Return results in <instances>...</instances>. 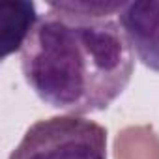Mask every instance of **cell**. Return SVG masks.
<instances>
[{
	"instance_id": "4",
	"label": "cell",
	"mask_w": 159,
	"mask_h": 159,
	"mask_svg": "<svg viewBox=\"0 0 159 159\" xmlns=\"http://www.w3.org/2000/svg\"><path fill=\"white\" fill-rule=\"evenodd\" d=\"M38 21L36 6L32 2H2L0 4V45L2 58L23 49L30 30Z\"/></svg>"
},
{
	"instance_id": "3",
	"label": "cell",
	"mask_w": 159,
	"mask_h": 159,
	"mask_svg": "<svg viewBox=\"0 0 159 159\" xmlns=\"http://www.w3.org/2000/svg\"><path fill=\"white\" fill-rule=\"evenodd\" d=\"M118 17L135 56L159 73V0L125 2Z\"/></svg>"
},
{
	"instance_id": "5",
	"label": "cell",
	"mask_w": 159,
	"mask_h": 159,
	"mask_svg": "<svg viewBox=\"0 0 159 159\" xmlns=\"http://www.w3.org/2000/svg\"><path fill=\"white\" fill-rule=\"evenodd\" d=\"M114 159H159V135L150 125H129L114 139Z\"/></svg>"
},
{
	"instance_id": "2",
	"label": "cell",
	"mask_w": 159,
	"mask_h": 159,
	"mask_svg": "<svg viewBox=\"0 0 159 159\" xmlns=\"http://www.w3.org/2000/svg\"><path fill=\"white\" fill-rule=\"evenodd\" d=\"M10 159H107V129L75 114L38 120Z\"/></svg>"
},
{
	"instance_id": "1",
	"label": "cell",
	"mask_w": 159,
	"mask_h": 159,
	"mask_svg": "<svg viewBox=\"0 0 159 159\" xmlns=\"http://www.w3.org/2000/svg\"><path fill=\"white\" fill-rule=\"evenodd\" d=\"M21 69L43 103L79 116L112 105L131 81L135 60L112 17L49 2L21 49Z\"/></svg>"
}]
</instances>
